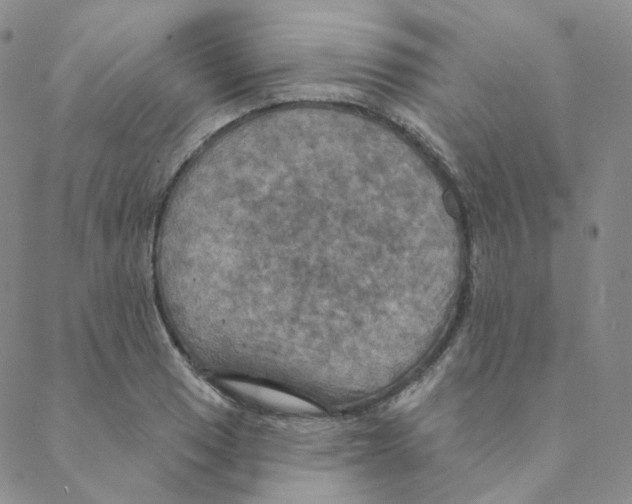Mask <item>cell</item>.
Segmentation results:
<instances>
[{
	"instance_id": "obj_1",
	"label": "cell",
	"mask_w": 632,
	"mask_h": 504,
	"mask_svg": "<svg viewBox=\"0 0 632 504\" xmlns=\"http://www.w3.org/2000/svg\"><path fill=\"white\" fill-rule=\"evenodd\" d=\"M231 388L245 400L271 409L289 413L319 412L312 403L275 388L245 381H231Z\"/></svg>"
}]
</instances>
